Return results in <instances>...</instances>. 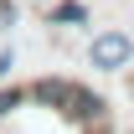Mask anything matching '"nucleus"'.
I'll use <instances>...</instances> for the list:
<instances>
[{
  "instance_id": "nucleus-6",
  "label": "nucleus",
  "mask_w": 134,
  "mask_h": 134,
  "mask_svg": "<svg viewBox=\"0 0 134 134\" xmlns=\"http://www.w3.org/2000/svg\"><path fill=\"white\" fill-rule=\"evenodd\" d=\"M10 67H16V52H10V47H0V83L10 77Z\"/></svg>"
},
{
  "instance_id": "nucleus-1",
  "label": "nucleus",
  "mask_w": 134,
  "mask_h": 134,
  "mask_svg": "<svg viewBox=\"0 0 134 134\" xmlns=\"http://www.w3.org/2000/svg\"><path fill=\"white\" fill-rule=\"evenodd\" d=\"M129 57H134V36L129 31H103V36L88 41V62L98 67V72H124Z\"/></svg>"
},
{
  "instance_id": "nucleus-2",
  "label": "nucleus",
  "mask_w": 134,
  "mask_h": 134,
  "mask_svg": "<svg viewBox=\"0 0 134 134\" xmlns=\"http://www.w3.org/2000/svg\"><path fill=\"white\" fill-rule=\"evenodd\" d=\"M67 98H72V77H36L31 88H26V103H41V108H57V114H67Z\"/></svg>"
},
{
  "instance_id": "nucleus-5",
  "label": "nucleus",
  "mask_w": 134,
  "mask_h": 134,
  "mask_svg": "<svg viewBox=\"0 0 134 134\" xmlns=\"http://www.w3.org/2000/svg\"><path fill=\"white\" fill-rule=\"evenodd\" d=\"M10 26H16V5H10V0H0V31H10Z\"/></svg>"
},
{
  "instance_id": "nucleus-3",
  "label": "nucleus",
  "mask_w": 134,
  "mask_h": 134,
  "mask_svg": "<svg viewBox=\"0 0 134 134\" xmlns=\"http://www.w3.org/2000/svg\"><path fill=\"white\" fill-rule=\"evenodd\" d=\"M47 21L52 26H88V5L83 0H57V5L47 10Z\"/></svg>"
},
{
  "instance_id": "nucleus-4",
  "label": "nucleus",
  "mask_w": 134,
  "mask_h": 134,
  "mask_svg": "<svg viewBox=\"0 0 134 134\" xmlns=\"http://www.w3.org/2000/svg\"><path fill=\"white\" fill-rule=\"evenodd\" d=\"M21 103H26V88H16V83H5V88H0V119H10Z\"/></svg>"
}]
</instances>
